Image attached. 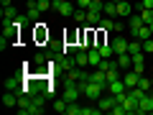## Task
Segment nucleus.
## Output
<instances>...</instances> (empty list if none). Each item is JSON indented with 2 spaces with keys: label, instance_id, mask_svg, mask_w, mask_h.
<instances>
[{
  "label": "nucleus",
  "instance_id": "1",
  "mask_svg": "<svg viewBox=\"0 0 153 115\" xmlns=\"http://www.w3.org/2000/svg\"><path fill=\"white\" fill-rule=\"evenodd\" d=\"M115 105H120L117 102V95H102V97L97 100V108H100V113H110V110L115 108Z\"/></svg>",
  "mask_w": 153,
  "mask_h": 115
},
{
  "label": "nucleus",
  "instance_id": "2",
  "mask_svg": "<svg viewBox=\"0 0 153 115\" xmlns=\"http://www.w3.org/2000/svg\"><path fill=\"white\" fill-rule=\"evenodd\" d=\"M46 97L49 95H33L31 97V115H41L46 110Z\"/></svg>",
  "mask_w": 153,
  "mask_h": 115
},
{
  "label": "nucleus",
  "instance_id": "3",
  "mask_svg": "<svg viewBox=\"0 0 153 115\" xmlns=\"http://www.w3.org/2000/svg\"><path fill=\"white\" fill-rule=\"evenodd\" d=\"M89 74H92V72H87L84 66H74V69H69L66 79H71V82H82V79H89Z\"/></svg>",
  "mask_w": 153,
  "mask_h": 115
},
{
  "label": "nucleus",
  "instance_id": "4",
  "mask_svg": "<svg viewBox=\"0 0 153 115\" xmlns=\"http://www.w3.org/2000/svg\"><path fill=\"white\" fill-rule=\"evenodd\" d=\"M140 77H143V74H138L135 69H125V74H123V82H125V87L130 90V87H138Z\"/></svg>",
  "mask_w": 153,
  "mask_h": 115
},
{
  "label": "nucleus",
  "instance_id": "5",
  "mask_svg": "<svg viewBox=\"0 0 153 115\" xmlns=\"http://www.w3.org/2000/svg\"><path fill=\"white\" fill-rule=\"evenodd\" d=\"M54 8L59 10V16H64V18L74 16V10H76V8H74V5L69 3V0H66V3H61V0H54Z\"/></svg>",
  "mask_w": 153,
  "mask_h": 115
},
{
  "label": "nucleus",
  "instance_id": "6",
  "mask_svg": "<svg viewBox=\"0 0 153 115\" xmlns=\"http://www.w3.org/2000/svg\"><path fill=\"white\" fill-rule=\"evenodd\" d=\"M18 113L31 115V95H18Z\"/></svg>",
  "mask_w": 153,
  "mask_h": 115
},
{
  "label": "nucleus",
  "instance_id": "7",
  "mask_svg": "<svg viewBox=\"0 0 153 115\" xmlns=\"http://www.w3.org/2000/svg\"><path fill=\"white\" fill-rule=\"evenodd\" d=\"M26 16H28V21H38L41 18V8H38V3H33V0H26Z\"/></svg>",
  "mask_w": 153,
  "mask_h": 115
},
{
  "label": "nucleus",
  "instance_id": "8",
  "mask_svg": "<svg viewBox=\"0 0 153 115\" xmlns=\"http://www.w3.org/2000/svg\"><path fill=\"white\" fill-rule=\"evenodd\" d=\"M133 69H135L138 74H143V72H146V54H143V51L133 54Z\"/></svg>",
  "mask_w": 153,
  "mask_h": 115
},
{
  "label": "nucleus",
  "instance_id": "9",
  "mask_svg": "<svg viewBox=\"0 0 153 115\" xmlns=\"http://www.w3.org/2000/svg\"><path fill=\"white\" fill-rule=\"evenodd\" d=\"M23 79H26V77H21V74L8 77V79H5V90H13V92H18V90H21V84H23Z\"/></svg>",
  "mask_w": 153,
  "mask_h": 115
},
{
  "label": "nucleus",
  "instance_id": "10",
  "mask_svg": "<svg viewBox=\"0 0 153 115\" xmlns=\"http://www.w3.org/2000/svg\"><path fill=\"white\" fill-rule=\"evenodd\" d=\"M125 90H128V87H125V82H123V77L107 84V92H110V95H120V92H125Z\"/></svg>",
  "mask_w": 153,
  "mask_h": 115
},
{
  "label": "nucleus",
  "instance_id": "11",
  "mask_svg": "<svg viewBox=\"0 0 153 115\" xmlns=\"http://www.w3.org/2000/svg\"><path fill=\"white\" fill-rule=\"evenodd\" d=\"M18 18V10L13 5H8V8H3V26H8V23H13Z\"/></svg>",
  "mask_w": 153,
  "mask_h": 115
},
{
  "label": "nucleus",
  "instance_id": "12",
  "mask_svg": "<svg viewBox=\"0 0 153 115\" xmlns=\"http://www.w3.org/2000/svg\"><path fill=\"white\" fill-rule=\"evenodd\" d=\"M115 61H117L120 69H130V66H133V54H128V51H125V54H117Z\"/></svg>",
  "mask_w": 153,
  "mask_h": 115
},
{
  "label": "nucleus",
  "instance_id": "13",
  "mask_svg": "<svg viewBox=\"0 0 153 115\" xmlns=\"http://www.w3.org/2000/svg\"><path fill=\"white\" fill-rule=\"evenodd\" d=\"M128 44H130L128 38L117 36V38H115V41H112V49H115V54H125V51H128Z\"/></svg>",
  "mask_w": 153,
  "mask_h": 115
},
{
  "label": "nucleus",
  "instance_id": "14",
  "mask_svg": "<svg viewBox=\"0 0 153 115\" xmlns=\"http://www.w3.org/2000/svg\"><path fill=\"white\" fill-rule=\"evenodd\" d=\"M102 18H105L102 10H87V26H100Z\"/></svg>",
  "mask_w": 153,
  "mask_h": 115
},
{
  "label": "nucleus",
  "instance_id": "15",
  "mask_svg": "<svg viewBox=\"0 0 153 115\" xmlns=\"http://www.w3.org/2000/svg\"><path fill=\"white\" fill-rule=\"evenodd\" d=\"M102 13H105L107 18H117V3H112V0H105Z\"/></svg>",
  "mask_w": 153,
  "mask_h": 115
},
{
  "label": "nucleus",
  "instance_id": "16",
  "mask_svg": "<svg viewBox=\"0 0 153 115\" xmlns=\"http://www.w3.org/2000/svg\"><path fill=\"white\" fill-rule=\"evenodd\" d=\"M130 10H133V5L128 0H120L117 3V18H130Z\"/></svg>",
  "mask_w": 153,
  "mask_h": 115
},
{
  "label": "nucleus",
  "instance_id": "17",
  "mask_svg": "<svg viewBox=\"0 0 153 115\" xmlns=\"http://www.w3.org/2000/svg\"><path fill=\"white\" fill-rule=\"evenodd\" d=\"M74 61H76V66H89V51H76Z\"/></svg>",
  "mask_w": 153,
  "mask_h": 115
},
{
  "label": "nucleus",
  "instance_id": "18",
  "mask_svg": "<svg viewBox=\"0 0 153 115\" xmlns=\"http://www.w3.org/2000/svg\"><path fill=\"white\" fill-rule=\"evenodd\" d=\"M151 36H153V33H151V26H148V23H143V26L135 31V36H133V38H140V41H146V38H151Z\"/></svg>",
  "mask_w": 153,
  "mask_h": 115
},
{
  "label": "nucleus",
  "instance_id": "19",
  "mask_svg": "<svg viewBox=\"0 0 153 115\" xmlns=\"http://www.w3.org/2000/svg\"><path fill=\"white\" fill-rule=\"evenodd\" d=\"M89 79H92V82H100V84H105V87H107V74H105L102 69H94L92 74H89Z\"/></svg>",
  "mask_w": 153,
  "mask_h": 115
},
{
  "label": "nucleus",
  "instance_id": "20",
  "mask_svg": "<svg viewBox=\"0 0 153 115\" xmlns=\"http://www.w3.org/2000/svg\"><path fill=\"white\" fill-rule=\"evenodd\" d=\"M36 38L38 41H49V31H46V23H41V21H36Z\"/></svg>",
  "mask_w": 153,
  "mask_h": 115
},
{
  "label": "nucleus",
  "instance_id": "21",
  "mask_svg": "<svg viewBox=\"0 0 153 115\" xmlns=\"http://www.w3.org/2000/svg\"><path fill=\"white\" fill-rule=\"evenodd\" d=\"M143 26V18L140 16H130V23H128V28H130V36H135V31Z\"/></svg>",
  "mask_w": 153,
  "mask_h": 115
},
{
  "label": "nucleus",
  "instance_id": "22",
  "mask_svg": "<svg viewBox=\"0 0 153 115\" xmlns=\"http://www.w3.org/2000/svg\"><path fill=\"white\" fill-rule=\"evenodd\" d=\"M143 51V41L140 38H130V44H128V54H138Z\"/></svg>",
  "mask_w": 153,
  "mask_h": 115
},
{
  "label": "nucleus",
  "instance_id": "23",
  "mask_svg": "<svg viewBox=\"0 0 153 115\" xmlns=\"http://www.w3.org/2000/svg\"><path fill=\"white\" fill-rule=\"evenodd\" d=\"M97 51L102 54V59H112V54H115L112 44H102V46H97Z\"/></svg>",
  "mask_w": 153,
  "mask_h": 115
},
{
  "label": "nucleus",
  "instance_id": "24",
  "mask_svg": "<svg viewBox=\"0 0 153 115\" xmlns=\"http://www.w3.org/2000/svg\"><path fill=\"white\" fill-rule=\"evenodd\" d=\"M100 61H102V54L97 49H89V66H100Z\"/></svg>",
  "mask_w": 153,
  "mask_h": 115
},
{
  "label": "nucleus",
  "instance_id": "25",
  "mask_svg": "<svg viewBox=\"0 0 153 115\" xmlns=\"http://www.w3.org/2000/svg\"><path fill=\"white\" fill-rule=\"evenodd\" d=\"M71 18H74L76 23H87V10H84V8H76V10H74V16H71Z\"/></svg>",
  "mask_w": 153,
  "mask_h": 115
},
{
  "label": "nucleus",
  "instance_id": "26",
  "mask_svg": "<svg viewBox=\"0 0 153 115\" xmlns=\"http://www.w3.org/2000/svg\"><path fill=\"white\" fill-rule=\"evenodd\" d=\"M140 18H143V23L151 26V23H153V8H143V10H140Z\"/></svg>",
  "mask_w": 153,
  "mask_h": 115
},
{
  "label": "nucleus",
  "instance_id": "27",
  "mask_svg": "<svg viewBox=\"0 0 153 115\" xmlns=\"http://www.w3.org/2000/svg\"><path fill=\"white\" fill-rule=\"evenodd\" d=\"M138 87H140V90H146V92H151V90H153V79H146V77H140Z\"/></svg>",
  "mask_w": 153,
  "mask_h": 115
},
{
  "label": "nucleus",
  "instance_id": "28",
  "mask_svg": "<svg viewBox=\"0 0 153 115\" xmlns=\"http://www.w3.org/2000/svg\"><path fill=\"white\" fill-rule=\"evenodd\" d=\"M66 115H82V108H79L76 102H69L66 105Z\"/></svg>",
  "mask_w": 153,
  "mask_h": 115
},
{
  "label": "nucleus",
  "instance_id": "29",
  "mask_svg": "<svg viewBox=\"0 0 153 115\" xmlns=\"http://www.w3.org/2000/svg\"><path fill=\"white\" fill-rule=\"evenodd\" d=\"M49 54H41V51H38V54L36 56H33V64H49Z\"/></svg>",
  "mask_w": 153,
  "mask_h": 115
},
{
  "label": "nucleus",
  "instance_id": "30",
  "mask_svg": "<svg viewBox=\"0 0 153 115\" xmlns=\"http://www.w3.org/2000/svg\"><path fill=\"white\" fill-rule=\"evenodd\" d=\"M66 105H69V102L61 97V100H56V102H54V110H56V113H66Z\"/></svg>",
  "mask_w": 153,
  "mask_h": 115
},
{
  "label": "nucleus",
  "instance_id": "31",
  "mask_svg": "<svg viewBox=\"0 0 153 115\" xmlns=\"http://www.w3.org/2000/svg\"><path fill=\"white\" fill-rule=\"evenodd\" d=\"M143 54H153V36L143 41Z\"/></svg>",
  "mask_w": 153,
  "mask_h": 115
},
{
  "label": "nucleus",
  "instance_id": "32",
  "mask_svg": "<svg viewBox=\"0 0 153 115\" xmlns=\"http://www.w3.org/2000/svg\"><path fill=\"white\" fill-rule=\"evenodd\" d=\"M38 8H41V13H46L49 8H54V0H38Z\"/></svg>",
  "mask_w": 153,
  "mask_h": 115
},
{
  "label": "nucleus",
  "instance_id": "33",
  "mask_svg": "<svg viewBox=\"0 0 153 115\" xmlns=\"http://www.w3.org/2000/svg\"><path fill=\"white\" fill-rule=\"evenodd\" d=\"M76 5L84 8V10H89V8H92V0H76Z\"/></svg>",
  "mask_w": 153,
  "mask_h": 115
},
{
  "label": "nucleus",
  "instance_id": "34",
  "mask_svg": "<svg viewBox=\"0 0 153 115\" xmlns=\"http://www.w3.org/2000/svg\"><path fill=\"white\" fill-rule=\"evenodd\" d=\"M100 108H82V115H97Z\"/></svg>",
  "mask_w": 153,
  "mask_h": 115
},
{
  "label": "nucleus",
  "instance_id": "35",
  "mask_svg": "<svg viewBox=\"0 0 153 115\" xmlns=\"http://www.w3.org/2000/svg\"><path fill=\"white\" fill-rule=\"evenodd\" d=\"M110 113H115V115H125V113H128V110H125V108H123V105H115V108H112V110H110Z\"/></svg>",
  "mask_w": 153,
  "mask_h": 115
},
{
  "label": "nucleus",
  "instance_id": "36",
  "mask_svg": "<svg viewBox=\"0 0 153 115\" xmlns=\"http://www.w3.org/2000/svg\"><path fill=\"white\" fill-rule=\"evenodd\" d=\"M140 5H143V8H153V0H143Z\"/></svg>",
  "mask_w": 153,
  "mask_h": 115
},
{
  "label": "nucleus",
  "instance_id": "37",
  "mask_svg": "<svg viewBox=\"0 0 153 115\" xmlns=\"http://www.w3.org/2000/svg\"><path fill=\"white\" fill-rule=\"evenodd\" d=\"M0 3H3V8H8V5H13L10 0H0Z\"/></svg>",
  "mask_w": 153,
  "mask_h": 115
},
{
  "label": "nucleus",
  "instance_id": "38",
  "mask_svg": "<svg viewBox=\"0 0 153 115\" xmlns=\"http://www.w3.org/2000/svg\"><path fill=\"white\" fill-rule=\"evenodd\" d=\"M151 33H153V23H151Z\"/></svg>",
  "mask_w": 153,
  "mask_h": 115
},
{
  "label": "nucleus",
  "instance_id": "39",
  "mask_svg": "<svg viewBox=\"0 0 153 115\" xmlns=\"http://www.w3.org/2000/svg\"><path fill=\"white\" fill-rule=\"evenodd\" d=\"M112 3H120V0H112Z\"/></svg>",
  "mask_w": 153,
  "mask_h": 115
},
{
  "label": "nucleus",
  "instance_id": "40",
  "mask_svg": "<svg viewBox=\"0 0 153 115\" xmlns=\"http://www.w3.org/2000/svg\"><path fill=\"white\" fill-rule=\"evenodd\" d=\"M61 3H66V0H61Z\"/></svg>",
  "mask_w": 153,
  "mask_h": 115
}]
</instances>
